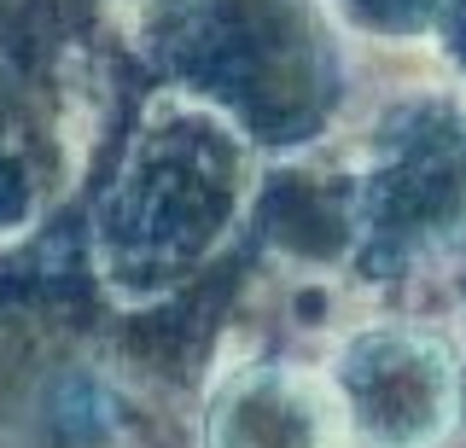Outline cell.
<instances>
[{
	"instance_id": "obj_2",
	"label": "cell",
	"mask_w": 466,
	"mask_h": 448,
	"mask_svg": "<svg viewBox=\"0 0 466 448\" xmlns=\"http://www.w3.org/2000/svg\"><path fill=\"white\" fill-rule=\"evenodd\" d=\"M339 431L327 379L280 361L222 379L204 413V448H339Z\"/></svg>"
},
{
	"instance_id": "obj_1",
	"label": "cell",
	"mask_w": 466,
	"mask_h": 448,
	"mask_svg": "<svg viewBox=\"0 0 466 448\" xmlns=\"http://www.w3.org/2000/svg\"><path fill=\"white\" fill-rule=\"evenodd\" d=\"M339 425L361 448H437L466 408L461 350L431 326H368L339 343L327 373Z\"/></svg>"
}]
</instances>
